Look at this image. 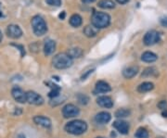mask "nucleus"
<instances>
[{
	"label": "nucleus",
	"instance_id": "1",
	"mask_svg": "<svg viewBox=\"0 0 167 138\" xmlns=\"http://www.w3.org/2000/svg\"><path fill=\"white\" fill-rule=\"evenodd\" d=\"M111 23V16L106 12L96 11L91 17V24H93L98 29L107 28Z\"/></svg>",
	"mask_w": 167,
	"mask_h": 138
},
{
	"label": "nucleus",
	"instance_id": "2",
	"mask_svg": "<svg viewBox=\"0 0 167 138\" xmlns=\"http://www.w3.org/2000/svg\"><path fill=\"white\" fill-rule=\"evenodd\" d=\"M64 129H65V131L67 133H69L71 135L79 136V135H82V134L86 132V130H87V124L84 121L75 120V121H72V122H68L65 125Z\"/></svg>",
	"mask_w": 167,
	"mask_h": 138
},
{
	"label": "nucleus",
	"instance_id": "3",
	"mask_svg": "<svg viewBox=\"0 0 167 138\" xmlns=\"http://www.w3.org/2000/svg\"><path fill=\"white\" fill-rule=\"evenodd\" d=\"M73 63L72 59L67 53H58L54 56L52 64L56 69H64L70 68Z\"/></svg>",
	"mask_w": 167,
	"mask_h": 138
},
{
	"label": "nucleus",
	"instance_id": "4",
	"mask_svg": "<svg viewBox=\"0 0 167 138\" xmlns=\"http://www.w3.org/2000/svg\"><path fill=\"white\" fill-rule=\"evenodd\" d=\"M31 24H32L34 33L36 36H42V35L46 34V33L48 32L47 23H46L45 20L43 19V17H41L40 15L34 16L31 20Z\"/></svg>",
	"mask_w": 167,
	"mask_h": 138
},
{
	"label": "nucleus",
	"instance_id": "5",
	"mask_svg": "<svg viewBox=\"0 0 167 138\" xmlns=\"http://www.w3.org/2000/svg\"><path fill=\"white\" fill-rule=\"evenodd\" d=\"M159 41H160V34L155 30H151V31L147 32L143 38V42L147 47L153 46V45L157 44Z\"/></svg>",
	"mask_w": 167,
	"mask_h": 138
},
{
	"label": "nucleus",
	"instance_id": "6",
	"mask_svg": "<svg viewBox=\"0 0 167 138\" xmlns=\"http://www.w3.org/2000/svg\"><path fill=\"white\" fill-rule=\"evenodd\" d=\"M26 100L28 103L35 106H40L44 103V98L34 91H29L26 93Z\"/></svg>",
	"mask_w": 167,
	"mask_h": 138
},
{
	"label": "nucleus",
	"instance_id": "7",
	"mask_svg": "<svg viewBox=\"0 0 167 138\" xmlns=\"http://www.w3.org/2000/svg\"><path fill=\"white\" fill-rule=\"evenodd\" d=\"M80 113L79 109L73 104H67L62 109V114L64 118H73L78 116Z\"/></svg>",
	"mask_w": 167,
	"mask_h": 138
},
{
	"label": "nucleus",
	"instance_id": "8",
	"mask_svg": "<svg viewBox=\"0 0 167 138\" xmlns=\"http://www.w3.org/2000/svg\"><path fill=\"white\" fill-rule=\"evenodd\" d=\"M11 95H12L13 98L19 103L23 104V103L27 102V100H26V93H24V91L21 88H20L19 86H14L12 88Z\"/></svg>",
	"mask_w": 167,
	"mask_h": 138
},
{
	"label": "nucleus",
	"instance_id": "9",
	"mask_svg": "<svg viewBox=\"0 0 167 138\" xmlns=\"http://www.w3.org/2000/svg\"><path fill=\"white\" fill-rule=\"evenodd\" d=\"M7 34L8 37L12 39H18L21 37L22 35V31L20 28V26L15 25V24H10L7 28Z\"/></svg>",
	"mask_w": 167,
	"mask_h": 138
},
{
	"label": "nucleus",
	"instance_id": "10",
	"mask_svg": "<svg viewBox=\"0 0 167 138\" xmlns=\"http://www.w3.org/2000/svg\"><path fill=\"white\" fill-rule=\"evenodd\" d=\"M113 127L122 135H127L129 133V124L124 121H116L113 122Z\"/></svg>",
	"mask_w": 167,
	"mask_h": 138
},
{
	"label": "nucleus",
	"instance_id": "11",
	"mask_svg": "<svg viewBox=\"0 0 167 138\" xmlns=\"http://www.w3.org/2000/svg\"><path fill=\"white\" fill-rule=\"evenodd\" d=\"M97 103L99 106H100L102 108H106V109H111L113 107V101H112L111 97L107 96H100L97 99Z\"/></svg>",
	"mask_w": 167,
	"mask_h": 138
},
{
	"label": "nucleus",
	"instance_id": "12",
	"mask_svg": "<svg viewBox=\"0 0 167 138\" xmlns=\"http://www.w3.org/2000/svg\"><path fill=\"white\" fill-rule=\"evenodd\" d=\"M34 122L35 123H36L37 125H40L44 128H50L51 127V121L49 118L48 117H44V116H35L34 118Z\"/></svg>",
	"mask_w": 167,
	"mask_h": 138
},
{
	"label": "nucleus",
	"instance_id": "13",
	"mask_svg": "<svg viewBox=\"0 0 167 138\" xmlns=\"http://www.w3.org/2000/svg\"><path fill=\"white\" fill-rule=\"evenodd\" d=\"M111 116L109 112H106V111H102V112H100L96 115L95 117V121L98 122V123H101V124H105V123H108L110 121H111Z\"/></svg>",
	"mask_w": 167,
	"mask_h": 138
},
{
	"label": "nucleus",
	"instance_id": "14",
	"mask_svg": "<svg viewBox=\"0 0 167 138\" xmlns=\"http://www.w3.org/2000/svg\"><path fill=\"white\" fill-rule=\"evenodd\" d=\"M138 71H139L138 66L134 65V66H130V67H127V68L123 69V75L126 79H131V78L135 77L137 74Z\"/></svg>",
	"mask_w": 167,
	"mask_h": 138
},
{
	"label": "nucleus",
	"instance_id": "15",
	"mask_svg": "<svg viewBox=\"0 0 167 138\" xmlns=\"http://www.w3.org/2000/svg\"><path fill=\"white\" fill-rule=\"evenodd\" d=\"M56 48V42L54 40L48 39L44 45V53L46 56H50L53 54Z\"/></svg>",
	"mask_w": 167,
	"mask_h": 138
},
{
	"label": "nucleus",
	"instance_id": "16",
	"mask_svg": "<svg viewBox=\"0 0 167 138\" xmlns=\"http://www.w3.org/2000/svg\"><path fill=\"white\" fill-rule=\"evenodd\" d=\"M111 90V86L105 81H99L96 83V92L97 93H108Z\"/></svg>",
	"mask_w": 167,
	"mask_h": 138
},
{
	"label": "nucleus",
	"instance_id": "17",
	"mask_svg": "<svg viewBox=\"0 0 167 138\" xmlns=\"http://www.w3.org/2000/svg\"><path fill=\"white\" fill-rule=\"evenodd\" d=\"M100 32V29H98L97 27H95L93 24H90V25H86L84 29V33L86 36L87 37H95L97 36V34L99 33Z\"/></svg>",
	"mask_w": 167,
	"mask_h": 138
},
{
	"label": "nucleus",
	"instance_id": "18",
	"mask_svg": "<svg viewBox=\"0 0 167 138\" xmlns=\"http://www.w3.org/2000/svg\"><path fill=\"white\" fill-rule=\"evenodd\" d=\"M157 59H158L157 55L151 51H146L141 56V60L144 62H148V63H152V62L156 61Z\"/></svg>",
	"mask_w": 167,
	"mask_h": 138
},
{
	"label": "nucleus",
	"instance_id": "19",
	"mask_svg": "<svg viewBox=\"0 0 167 138\" xmlns=\"http://www.w3.org/2000/svg\"><path fill=\"white\" fill-rule=\"evenodd\" d=\"M70 24L74 27V28H77V27H80L83 23V19L82 17L79 15V14H73L72 15V17L70 18Z\"/></svg>",
	"mask_w": 167,
	"mask_h": 138
},
{
	"label": "nucleus",
	"instance_id": "20",
	"mask_svg": "<svg viewBox=\"0 0 167 138\" xmlns=\"http://www.w3.org/2000/svg\"><path fill=\"white\" fill-rule=\"evenodd\" d=\"M154 88V84L151 82H144L141 84L138 85L137 87V91L139 93H147L151 91Z\"/></svg>",
	"mask_w": 167,
	"mask_h": 138
},
{
	"label": "nucleus",
	"instance_id": "21",
	"mask_svg": "<svg viewBox=\"0 0 167 138\" xmlns=\"http://www.w3.org/2000/svg\"><path fill=\"white\" fill-rule=\"evenodd\" d=\"M49 85H50L49 87L51 88V91L49 92V96L50 98H56L59 96V93H60V87L58 85H57L55 83H52V82H48Z\"/></svg>",
	"mask_w": 167,
	"mask_h": 138
},
{
	"label": "nucleus",
	"instance_id": "22",
	"mask_svg": "<svg viewBox=\"0 0 167 138\" xmlns=\"http://www.w3.org/2000/svg\"><path fill=\"white\" fill-rule=\"evenodd\" d=\"M83 50L80 47H73V48H70L67 52V54L72 58V59H78L80 57H82L83 55Z\"/></svg>",
	"mask_w": 167,
	"mask_h": 138
},
{
	"label": "nucleus",
	"instance_id": "23",
	"mask_svg": "<svg viewBox=\"0 0 167 138\" xmlns=\"http://www.w3.org/2000/svg\"><path fill=\"white\" fill-rule=\"evenodd\" d=\"M98 6L103 9H112L115 7V3L112 0H100Z\"/></svg>",
	"mask_w": 167,
	"mask_h": 138
},
{
	"label": "nucleus",
	"instance_id": "24",
	"mask_svg": "<svg viewBox=\"0 0 167 138\" xmlns=\"http://www.w3.org/2000/svg\"><path fill=\"white\" fill-rule=\"evenodd\" d=\"M158 74V70L155 67H149L143 70L141 77H150V76H156Z\"/></svg>",
	"mask_w": 167,
	"mask_h": 138
},
{
	"label": "nucleus",
	"instance_id": "25",
	"mask_svg": "<svg viewBox=\"0 0 167 138\" xmlns=\"http://www.w3.org/2000/svg\"><path fill=\"white\" fill-rule=\"evenodd\" d=\"M130 114H131V110L127 109H120L115 111L116 118H125V117L130 116Z\"/></svg>",
	"mask_w": 167,
	"mask_h": 138
},
{
	"label": "nucleus",
	"instance_id": "26",
	"mask_svg": "<svg viewBox=\"0 0 167 138\" xmlns=\"http://www.w3.org/2000/svg\"><path fill=\"white\" fill-rule=\"evenodd\" d=\"M135 136L137 138H148L149 137V133L145 128H138L137 133L135 134Z\"/></svg>",
	"mask_w": 167,
	"mask_h": 138
},
{
	"label": "nucleus",
	"instance_id": "27",
	"mask_svg": "<svg viewBox=\"0 0 167 138\" xmlns=\"http://www.w3.org/2000/svg\"><path fill=\"white\" fill-rule=\"evenodd\" d=\"M78 100L82 105H86L89 101V97L86 95H78Z\"/></svg>",
	"mask_w": 167,
	"mask_h": 138
},
{
	"label": "nucleus",
	"instance_id": "28",
	"mask_svg": "<svg viewBox=\"0 0 167 138\" xmlns=\"http://www.w3.org/2000/svg\"><path fill=\"white\" fill-rule=\"evenodd\" d=\"M46 2L49 6H53V7H60L61 5V0H46Z\"/></svg>",
	"mask_w": 167,
	"mask_h": 138
},
{
	"label": "nucleus",
	"instance_id": "29",
	"mask_svg": "<svg viewBox=\"0 0 167 138\" xmlns=\"http://www.w3.org/2000/svg\"><path fill=\"white\" fill-rule=\"evenodd\" d=\"M157 107H158L160 109H162V110H166L167 109V101H165V100H162V101H160V102L158 103Z\"/></svg>",
	"mask_w": 167,
	"mask_h": 138
},
{
	"label": "nucleus",
	"instance_id": "30",
	"mask_svg": "<svg viewBox=\"0 0 167 138\" xmlns=\"http://www.w3.org/2000/svg\"><path fill=\"white\" fill-rule=\"evenodd\" d=\"M12 46H14V47H16L17 48H19V50L21 51V57H24V55H25V50H24V47H23L22 46H21V45H15V44H12Z\"/></svg>",
	"mask_w": 167,
	"mask_h": 138
},
{
	"label": "nucleus",
	"instance_id": "31",
	"mask_svg": "<svg viewBox=\"0 0 167 138\" xmlns=\"http://www.w3.org/2000/svg\"><path fill=\"white\" fill-rule=\"evenodd\" d=\"M94 70H95V69H89V70H87V71H86L85 74H83V76L81 77V80H82V81L86 80V78H87V77L90 75V74H92V73L94 72Z\"/></svg>",
	"mask_w": 167,
	"mask_h": 138
},
{
	"label": "nucleus",
	"instance_id": "32",
	"mask_svg": "<svg viewBox=\"0 0 167 138\" xmlns=\"http://www.w3.org/2000/svg\"><path fill=\"white\" fill-rule=\"evenodd\" d=\"M160 23L163 27H165L167 28V17H164V18H161L160 19Z\"/></svg>",
	"mask_w": 167,
	"mask_h": 138
},
{
	"label": "nucleus",
	"instance_id": "33",
	"mask_svg": "<svg viewBox=\"0 0 167 138\" xmlns=\"http://www.w3.org/2000/svg\"><path fill=\"white\" fill-rule=\"evenodd\" d=\"M65 16H66V12H65V11H62V12L58 15V18H59L60 20H64V19H65Z\"/></svg>",
	"mask_w": 167,
	"mask_h": 138
},
{
	"label": "nucleus",
	"instance_id": "34",
	"mask_svg": "<svg viewBox=\"0 0 167 138\" xmlns=\"http://www.w3.org/2000/svg\"><path fill=\"white\" fill-rule=\"evenodd\" d=\"M117 3H119V4H121V5H124V4H126V3H128L129 2V0H115Z\"/></svg>",
	"mask_w": 167,
	"mask_h": 138
},
{
	"label": "nucleus",
	"instance_id": "35",
	"mask_svg": "<svg viewBox=\"0 0 167 138\" xmlns=\"http://www.w3.org/2000/svg\"><path fill=\"white\" fill-rule=\"evenodd\" d=\"M96 0H82V2L84 4H91V3H94Z\"/></svg>",
	"mask_w": 167,
	"mask_h": 138
},
{
	"label": "nucleus",
	"instance_id": "36",
	"mask_svg": "<svg viewBox=\"0 0 167 138\" xmlns=\"http://www.w3.org/2000/svg\"><path fill=\"white\" fill-rule=\"evenodd\" d=\"M162 115H163V117L167 118V109L166 110H163V112H162Z\"/></svg>",
	"mask_w": 167,
	"mask_h": 138
},
{
	"label": "nucleus",
	"instance_id": "37",
	"mask_svg": "<svg viewBox=\"0 0 167 138\" xmlns=\"http://www.w3.org/2000/svg\"><path fill=\"white\" fill-rule=\"evenodd\" d=\"M2 41V33H1V31H0V42Z\"/></svg>",
	"mask_w": 167,
	"mask_h": 138
},
{
	"label": "nucleus",
	"instance_id": "38",
	"mask_svg": "<svg viewBox=\"0 0 167 138\" xmlns=\"http://www.w3.org/2000/svg\"><path fill=\"white\" fill-rule=\"evenodd\" d=\"M1 16H2V14H1V11H0V17H1Z\"/></svg>",
	"mask_w": 167,
	"mask_h": 138
},
{
	"label": "nucleus",
	"instance_id": "39",
	"mask_svg": "<svg viewBox=\"0 0 167 138\" xmlns=\"http://www.w3.org/2000/svg\"><path fill=\"white\" fill-rule=\"evenodd\" d=\"M96 138H103V137H96Z\"/></svg>",
	"mask_w": 167,
	"mask_h": 138
}]
</instances>
